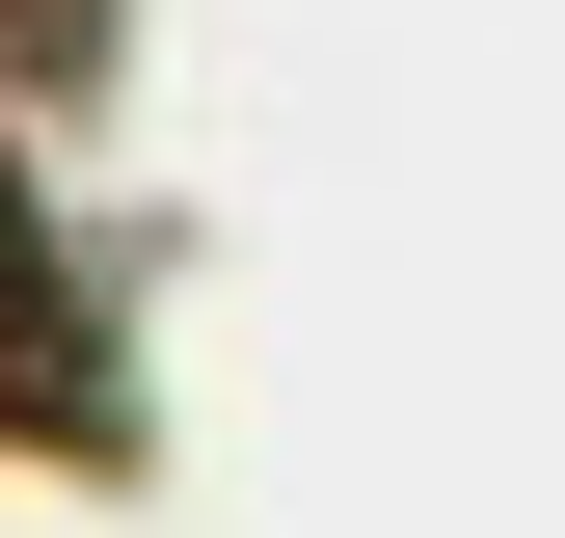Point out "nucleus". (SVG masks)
I'll use <instances>...</instances> for the list:
<instances>
[]
</instances>
